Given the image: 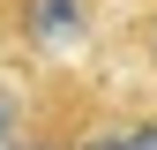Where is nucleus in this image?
<instances>
[{
    "mask_svg": "<svg viewBox=\"0 0 157 150\" xmlns=\"http://www.w3.org/2000/svg\"><path fill=\"white\" fill-rule=\"evenodd\" d=\"M82 30H90V0H23V38H30V45L60 53Z\"/></svg>",
    "mask_w": 157,
    "mask_h": 150,
    "instance_id": "1",
    "label": "nucleus"
},
{
    "mask_svg": "<svg viewBox=\"0 0 157 150\" xmlns=\"http://www.w3.org/2000/svg\"><path fill=\"white\" fill-rule=\"evenodd\" d=\"M127 150H157V120H142V128H127Z\"/></svg>",
    "mask_w": 157,
    "mask_h": 150,
    "instance_id": "2",
    "label": "nucleus"
},
{
    "mask_svg": "<svg viewBox=\"0 0 157 150\" xmlns=\"http://www.w3.org/2000/svg\"><path fill=\"white\" fill-rule=\"evenodd\" d=\"M82 150H127V128H112V135H90Z\"/></svg>",
    "mask_w": 157,
    "mask_h": 150,
    "instance_id": "3",
    "label": "nucleus"
},
{
    "mask_svg": "<svg viewBox=\"0 0 157 150\" xmlns=\"http://www.w3.org/2000/svg\"><path fill=\"white\" fill-rule=\"evenodd\" d=\"M8 135H15V98L0 90V143H8Z\"/></svg>",
    "mask_w": 157,
    "mask_h": 150,
    "instance_id": "4",
    "label": "nucleus"
},
{
    "mask_svg": "<svg viewBox=\"0 0 157 150\" xmlns=\"http://www.w3.org/2000/svg\"><path fill=\"white\" fill-rule=\"evenodd\" d=\"M0 150H37V143H0Z\"/></svg>",
    "mask_w": 157,
    "mask_h": 150,
    "instance_id": "5",
    "label": "nucleus"
}]
</instances>
